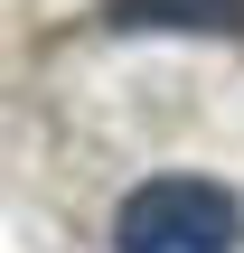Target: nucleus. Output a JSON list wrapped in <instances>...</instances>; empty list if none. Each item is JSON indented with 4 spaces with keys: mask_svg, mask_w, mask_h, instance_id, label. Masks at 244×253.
<instances>
[{
    "mask_svg": "<svg viewBox=\"0 0 244 253\" xmlns=\"http://www.w3.org/2000/svg\"><path fill=\"white\" fill-rule=\"evenodd\" d=\"M113 253H244V207L216 178H141L113 207Z\"/></svg>",
    "mask_w": 244,
    "mask_h": 253,
    "instance_id": "f257e3e1",
    "label": "nucleus"
},
{
    "mask_svg": "<svg viewBox=\"0 0 244 253\" xmlns=\"http://www.w3.org/2000/svg\"><path fill=\"white\" fill-rule=\"evenodd\" d=\"M103 28H169V38H244V0H103Z\"/></svg>",
    "mask_w": 244,
    "mask_h": 253,
    "instance_id": "f03ea898",
    "label": "nucleus"
}]
</instances>
